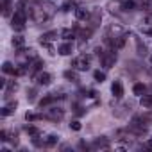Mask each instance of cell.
<instances>
[{
	"mask_svg": "<svg viewBox=\"0 0 152 152\" xmlns=\"http://www.w3.org/2000/svg\"><path fill=\"white\" fill-rule=\"evenodd\" d=\"M56 13H57V7L52 2H47V0H36L29 7V16L34 23H47L56 16Z\"/></svg>",
	"mask_w": 152,
	"mask_h": 152,
	"instance_id": "cell-1",
	"label": "cell"
},
{
	"mask_svg": "<svg viewBox=\"0 0 152 152\" xmlns=\"http://www.w3.org/2000/svg\"><path fill=\"white\" fill-rule=\"evenodd\" d=\"M27 15H29V11L25 9V0H22V2L16 6L15 15L11 18V27L15 31H23L25 29V22H27Z\"/></svg>",
	"mask_w": 152,
	"mask_h": 152,
	"instance_id": "cell-2",
	"label": "cell"
},
{
	"mask_svg": "<svg viewBox=\"0 0 152 152\" xmlns=\"http://www.w3.org/2000/svg\"><path fill=\"white\" fill-rule=\"evenodd\" d=\"M107 9L113 15H124V13L134 11L136 9V2L134 0H109Z\"/></svg>",
	"mask_w": 152,
	"mask_h": 152,
	"instance_id": "cell-3",
	"label": "cell"
},
{
	"mask_svg": "<svg viewBox=\"0 0 152 152\" xmlns=\"http://www.w3.org/2000/svg\"><path fill=\"white\" fill-rule=\"evenodd\" d=\"M90 66H91V56L90 54H81L72 61V68L79 70V72H86V70H90Z\"/></svg>",
	"mask_w": 152,
	"mask_h": 152,
	"instance_id": "cell-4",
	"label": "cell"
},
{
	"mask_svg": "<svg viewBox=\"0 0 152 152\" xmlns=\"http://www.w3.org/2000/svg\"><path fill=\"white\" fill-rule=\"evenodd\" d=\"M124 34H125V31H124L122 25L111 23V25L106 29V41H113V39H116V38H120V36H124Z\"/></svg>",
	"mask_w": 152,
	"mask_h": 152,
	"instance_id": "cell-5",
	"label": "cell"
},
{
	"mask_svg": "<svg viewBox=\"0 0 152 152\" xmlns=\"http://www.w3.org/2000/svg\"><path fill=\"white\" fill-rule=\"evenodd\" d=\"M47 120H52V122H59V120H63V116H64V109H61V107H50V109H47V113L43 115Z\"/></svg>",
	"mask_w": 152,
	"mask_h": 152,
	"instance_id": "cell-6",
	"label": "cell"
},
{
	"mask_svg": "<svg viewBox=\"0 0 152 152\" xmlns=\"http://www.w3.org/2000/svg\"><path fill=\"white\" fill-rule=\"evenodd\" d=\"M100 61H102V64H104L106 68H111V66H115V63H116V54H115V50L111 48L109 52H102V56H100Z\"/></svg>",
	"mask_w": 152,
	"mask_h": 152,
	"instance_id": "cell-7",
	"label": "cell"
},
{
	"mask_svg": "<svg viewBox=\"0 0 152 152\" xmlns=\"http://www.w3.org/2000/svg\"><path fill=\"white\" fill-rule=\"evenodd\" d=\"M91 148H95V150H107V148H111V143H109V140L106 136H100V138H97L91 143Z\"/></svg>",
	"mask_w": 152,
	"mask_h": 152,
	"instance_id": "cell-8",
	"label": "cell"
},
{
	"mask_svg": "<svg viewBox=\"0 0 152 152\" xmlns=\"http://www.w3.org/2000/svg\"><path fill=\"white\" fill-rule=\"evenodd\" d=\"M140 31H141L143 34H147V36H152V15H148V16H145V18L141 20Z\"/></svg>",
	"mask_w": 152,
	"mask_h": 152,
	"instance_id": "cell-9",
	"label": "cell"
},
{
	"mask_svg": "<svg viewBox=\"0 0 152 152\" xmlns=\"http://www.w3.org/2000/svg\"><path fill=\"white\" fill-rule=\"evenodd\" d=\"M90 15H91V11H90V9H86V7H83V6L75 7V18H77L79 22H88Z\"/></svg>",
	"mask_w": 152,
	"mask_h": 152,
	"instance_id": "cell-10",
	"label": "cell"
},
{
	"mask_svg": "<svg viewBox=\"0 0 152 152\" xmlns=\"http://www.w3.org/2000/svg\"><path fill=\"white\" fill-rule=\"evenodd\" d=\"M36 83H38L39 86H48V84L52 83V75L47 73V72H39V73L36 75Z\"/></svg>",
	"mask_w": 152,
	"mask_h": 152,
	"instance_id": "cell-11",
	"label": "cell"
},
{
	"mask_svg": "<svg viewBox=\"0 0 152 152\" xmlns=\"http://www.w3.org/2000/svg\"><path fill=\"white\" fill-rule=\"evenodd\" d=\"M75 32H77V38L88 41L91 38V34H93V29L91 27H75Z\"/></svg>",
	"mask_w": 152,
	"mask_h": 152,
	"instance_id": "cell-12",
	"label": "cell"
},
{
	"mask_svg": "<svg viewBox=\"0 0 152 152\" xmlns=\"http://www.w3.org/2000/svg\"><path fill=\"white\" fill-rule=\"evenodd\" d=\"M16 90H18V83H16V81H6V86H4V97L9 99Z\"/></svg>",
	"mask_w": 152,
	"mask_h": 152,
	"instance_id": "cell-13",
	"label": "cell"
},
{
	"mask_svg": "<svg viewBox=\"0 0 152 152\" xmlns=\"http://www.w3.org/2000/svg\"><path fill=\"white\" fill-rule=\"evenodd\" d=\"M100 20H102V15H100V11H99V9L91 11V15H90V18H88V22H90V27H91V29H95V27L100 23Z\"/></svg>",
	"mask_w": 152,
	"mask_h": 152,
	"instance_id": "cell-14",
	"label": "cell"
},
{
	"mask_svg": "<svg viewBox=\"0 0 152 152\" xmlns=\"http://www.w3.org/2000/svg\"><path fill=\"white\" fill-rule=\"evenodd\" d=\"M111 93H113L115 99H122V97H124V86H122L120 81H115V83L111 84Z\"/></svg>",
	"mask_w": 152,
	"mask_h": 152,
	"instance_id": "cell-15",
	"label": "cell"
},
{
	"mask_svg": "<svg viewBox=\"0 0 152 152\" xmlns=\"http://www.w3.org/2000/svg\"><path fill=\"white\" fill-rule=\"evenodd\" d=\"M54 39H57V31H48L39 36V43H52Z\"/></svg>",
	"mask_w": 152,
	"mask_h": 152,
	"instance_id": "cell-16",
	"label": "cell"
},
{
	"mask_svg": "<svg viewBox=\"0 0 152 152\" xmlns=\"http://www.w3.org/2000/svg\"><path fill=\"white\" fill-rule=\"evenodd\" d=\"M16 106H18V102H16V100H15V102H9L7 106H4V107H2L0 115H2V116H9V115H13V113L16 111Z\"/></svg>",
	"mask_w": 152,
	"mask_h": 152,
	"instance_id": "cell-17",
	"label": "cell"
},
{
	"mask_svg": "<svg viewBox=\"0 0 152 152\" xmlns=\"http://www.w3.org/2000/svg\"><path fill=\"white\" fill-rule=\"evenodd\" d=\"M57 52H59L61 56H70V54L73 52V45H72V41H66V43H63V45L57 48Z\"/></svg>",
	"mask_w": 152,
	"mask_h": 152,
	"instance_id": "cell-18",
	"label": "cell"
},
{
	"mask_svg": "<svg viewBox=\"0 0 152 152\" xmlns=\"http://www.w3.org/2000/svg\"><path fill=\"white\" fill-rule=\"evenodd\" d=\"M11 13H13V2L11 0H2V15L6 18H9Z\"/></svg>",
	"mask_w": 152,
	"mask_h": 152,
	"instance_id": "cell-19",
	"label": "cell"
},
{
	"mask_svg": "<svg viewBox=\"0 0 152 152\" xmlns=\"http://www.w3.org/2000/svg\"><path fill=\"white\" fill-rule=\"evenodd\" d=\"M59 36L63 39H66V41H72L73 38H77V32H75V29H63Z\"/></svg>",
	"mask_w": 152,
	"mask_h": 152,
	"instance_id": "cell-20",
	"label": "cell"
},
{
	"mask_svg": "<svg viewBox=\"0 0 152 152\" xmlns=\"http://www.w3.org/2000/svg\"><path fill=\"white\" fill-rule=\"evenodd\" d=\"M43 66H45V63H43L41 59H38V57H36V59H34V61H32V63L29 64V73H34V72H39V70H41Z\"/></svg>",
	"mask_w": 152,
	"mask_h": 152,
	"instance_id": "cell-21",
	"label": "cell"
},
{
	"mask_svg": "<svg viewBox=\"0 0 152 152\" xmlns=\"http://www.w3.org/2000/svg\"><path fill=\"white\" fill-rule=\"evenodd\" d=\"M140 104H141V107H145V109H152V95H141V99H140Z\"/></svg>",
	"mask_w": 152,
	"mask_h": 152,
	"instance_id": "cell-22",
	"label": "cell"
},
{
	"mask_svg": "<svg viewBox=\"0 0 152 152\" xmlns=\"http://www.w3.org/2000/svg\"><path fill=\"white\" fill-rule=\"evenodd\" d=\"M11 43H13V47H15V48H18V50H20V48H23V47H25V38H23V36H15V38L11 39Z\"/></svg>",
	"mask_w": 152,
	"mask_h": 152,
	"instance_id": "cell-23",
	"label": "cell"
},
{
	"mask_svg": "<svg viewBox=\"0 0 152 152\" xmlns=\"http://www.w3.org/2000/svg\"><path fill=\"white\" fill-rule=\"evenodd\" d=\"M2 72L7 73V75H15V73H16V66H13V63L6 61V63L2 64Z\"/></svg>",
	"mask_w": 152,
	"mask_h": 152,
	"instance_id": "cell-24",
	"label": "cell"
},
{
	"mask_svg": "<svg viewBox=\"0 0 152 152\" xmlns=\"http://www.w3.org/2000/svg\"><path fill=\"white\" fill-rule=\"evenodd\" d=\"M56 99H57V97H56L54 93H52V95H47V97H43V99L39 100V107H48V106H50V104H52Z\"/></svg>",
	"mask_w": 152,
	"mask_h": 152,
	"instance_id": "cell-25",
	"label": "cell"
},
{
	"mask_svg": "<svg viewBox=\"0 0 152 152\" xmlns=\"http://www.w3.org/2000/svg\"><path fill=\"white\" fill-rule=\"evenodd\" d=\"M64 79H68L72 83H77L79 81V75H77V72H75V70H66L64 72Z\"/></svg>",
	"mask_w": 152,
	"mask_h": 152,
	"instance_id": "cell-26",
	"label": "cell"
},
{
	"mask_svg": "<svg viewBox=\"0 0 152 152\" xmlns=\"http://www.w3.org/2000/svg\"><path fill=\"white\" fill-rule=\"evenodd\" d=\"M25 132H27L31 138H34V136H39V134H41V131H39L36 125H27V127H25Z\"/></svg>",
	"mask_w": 152,
	"mask_h": 152,
	"instance_id": "cell-27",
	"label": "cell"
},
{
	"mask_svg": "<svg viewBox=\"0 0 152 152\" xmlns=\"http://www.w3.org/2000/svg\"><path fill=\"white\" fill-rule=\"evenodd\" d=\"M57 141H59V136H57V134H50V136H47V148L57 145Z\"/></svg>",
	"mask_w": 152,
	"mask_h": 152,
	"instance_id": "cell-28",
	"label": "cell"
},
{
	"mask_svg": "<svg viewBox=\"0 0 152 152\" xmlns=\"http://www.w3.org/2000/svg\"><path fill=\"white\" fill-rule=\"evenodd\" d=\"M132 93H134V95H138V97H141V95L145 93V86H143V84H140V83H138V84H134V86H132Z\"/></svg>",
	"mask_w": 152,
	"mask_h": 152,
	"instance_id": "cell-29",
	"label": "cell"
},
{
	"mask_svg": "<svg viewBox=\"0 0 152 152\" xmlns=\"http://www.w3.org/2000/svg\"><path fill=\"white\" fill-rule=\"evenodd\" d=\"M93 77H95L97 83H104V81H106V73L100 72V70H97V72H93Z\"/></svg>",
	"mask_w": 152,
	"mask_h": 152,
	"instance_id": "cell-30",
	"label": "cell"
},
{
	"mask_svg": "<svg viewBox=\"0 0 152 152\" xmlns=\"http://www.w3.org/2000/svg\"><path fill=\"white\" fill-rule=\"evenodd\" d=\"M41 118V115H36V113H25V120L27 122H36V120H39Z\"/></svg>",
	"mask_w": 152,
	"mask_h": 152,
	"instance_id": "cell-31",
	"label": "cell"
},
{
	"mask_svg": "<svg viewBox=\"0 0 152 152\" xmlns=\"http://www.w3.org/2000/svg\"><path fill=\"white\" fill-rule=\"evenodd\" d=\"M136 45H138V54H140V56H145V54H147V47L141 45L140 39H136Z\"/></svg>",
	"mask_w": 152,
	"mask_h": 152,
	"instance_id": "cell-32",
	"label": "cell"
},
{
	"mask_svg": "<svg viewBox=\"0 0 152 152\" xmlns=\"http://www.w3.org/2000/svg\"><path fill=\"white\" fill-rule=\"evenodd\" d=\"M70 129H72V131H81V129H83V125H81V122L73 120V122L70 124Z\"/></svg>",
	"mask_w": 152,
	"mask_h": 152,
	"instance_id": "cell-33",
	"label": "cell"
},
{
	"mask_svg": "<svg viewBox=\"0 0 152 152\" xmlns=\"http://www.w3.org/2000/svg\"><path fill=\"white\" fill-rule=\"evenodd\" d=\"M73 7H75V2H73V0H70V2H66L61 9H63V11H70V9H73Z\"/></svg>",
	"mask_w": 152,
	"mask_h": 152,
	"instance_id": "cell-34",
	"label": "cell"
},
{
	"mask_svg": "<svg viewBox=\"0 0 152 152\" xmlns=\"http://www.w3.org/2000/svg\"><path fill=\"white\" fill-rule=\"evenodd\" d=\"M41 45H43V47H45V48L48 50V54H50V56H56V48H54V47H52L50 43H41Z\"/></svg>",
	"mask_w": 152,
	"mask_h": 152,
	"instance_id": "cell-35",
	"label": "cell"
},
{
	"mask_svg": "<svg viewBox=\"0 0 152 152\" xmlns=\"http://www.w3.org/2000/svg\"><path fill=\"white\" fill-rule=\"evenodd\" d=\"M7 140H9V138H7V131L2 129V131H0V141H7Z\"/></svg>",
	"mask_w": 152,
	"mask_h": 152,
	"instance_id": "cell-36",
	"label": "cell"
},
{
	"mask_svg": "<svg viewBox=\"0 0 152 152\" xmlns=\"http://www.w3.org/2000/svg\"><path fill=\"white\" fill-rule=\"evenodd\" d=\"M34 97H36V90H31V91L27 93V99H29V102H32V100H34Z\"/></svg>",
	"mask_w": 152,
	"mask_h": 152,
	"instance_id": "cell-37",
	"label": "cell"
},
{
	"mask_svg": "<svg viewBox=\"0 0 152 152\" xmlns=\"http://www.w3.org/2000/svg\"><path fill=\"white\" fill-rule=\"evenodd\" d=\"M145 147H147V148H152V138H150V140L145 143Z\"/></svg>",
	"mask_w": 152,
	"mask_h": 152,
	"instance_id": "cell-38",
	"label": "cell"
},
{
	"mask_svg": "<svg viewBox=\"0 0 152 152\" xmlns=\"http://www.w3.org/2000/svg\"><path fill=\"white\" fill-rule=\"evenodd\" d=\"M150 63H152V56H150Z\"/></svg>",
	"mask_w": 152,
	"mask_h": 152,
	"instance_id": "cell-39",
	"label": "cell"
}]
</instances>
